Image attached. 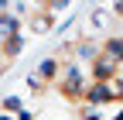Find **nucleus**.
I'll list each match as a JSON object with an SVG mask.
<instances>
[{
    "mask_svg": "<svg viewBox=\"0 0 123 120\" xmlns=\"http://www.w3.org/2000/svg\"><path fill=\"white\" fill-rule=\"evenodd\" d=\"M62 93H65V96H82V93H86V86H82V69L75 65V62H68V65H65Z\"/></svg>",
    "mask_w": 123,
    "mask_h": 120,
    "instance_id": "f257e3e1",
    "label": "nucleus"
},
{
    "mask_svg": "<svg viewBox=\"0 0 123 120\" xmlns=\"http://www.w3.org/2000/svg\"><path fill=\"white\" fill-rule=\"evenodd\" d=\"M86 100L92 103V107H103V103H120V100H116L113 82H92V86H89V93H86Z\"/></svg>",
    "mask_w": 123,
    "mask_h": 120,
    "instance_id": "f03ea898",
    "label": "nucleus"
},
{
    "mask_svg": "<svg viewBox=\"0 0 123 120\" xmlns=\"http://www.w3.org/2000/svg\"><path fill=\"white\" fill-rule=\"evenodd\" d=\"M92 76H96V82H110L113 76H116V62H113V58L110 55H96V58H92Z\"/></svg>",
    "mask_w": 123,
    "mask_h": 120,
    "instance_id": "7ed1b4c3",
    "label": "nucleus"
},
{
    "mask_svg": "<svg viewBox=\"0 0 123 120\" xmlns=\"http://www.w3.org/2000/svg\"><path fill=\"white\" fill-rule=\"evenodd\" d=\"M103 55H110L113 62H123V38H110L106 48H103Z\"/></svg>",
    "mask_w": 123,
    "mask_h": 120,
    "instance_id": "20e7f679",
    "label": "nucleus"
},
{
    "mask_svg": "<svg viewBox=\"0 0 123 120\" xmlns=\"http://www.w3.org/2000/svg\"><path fill=\"white\" fill-rule=\"evenodd\" d=\"M55 76H58V62H55V58H44V62L38 65V79L48 82V79H55Z\"/></svg>",
    "mask_w": 123,
    "mask_h": 120,
    "instance_id": "39448f33",
    "label": "nucleus"
},
{
    "mask_svg": "<svg viewBox=\"0 0 123 120\" xmlns=\"http://www.w3.org/2000/svg\"><path fill=\"white\" fill-rule=\"evenodd\" d=\"M0 31H4V38H10L14 31H17V17H14V14H7V17H0Z\"/></svg>",
    "mask_w": 123,
    "mask_h": 120,
    "instance_id": "423d86ee",
    "label": "nucleus"
},
{
    "mask_svg": "<svg viewBox=\"0 0 123 120\" xmlns=\"http://www.w3.org/2000/svg\"><path fill=\"white\" fill-rule=\"evenodd\" d=\"M79 55H82V58H89V62H92V58L99 55V48H96V45H82V48H79Z\"/></svg>",
    "mask_w": 123,
    "mask_h": 120,
    "instance_id": "0eeeda50",
    "label": "nucleus"
},
{
    "mask_svg": "<svg viewBox=\"0 0 123 120\" xmlns=\"http://www.w3.org/2000/svg\"><path fill=\"white\" fill-rule=\"evenodd\" d=\"M4 110H7V113H14V110L21 113V100H17V96H7V100H4Z\"/></svg>",
    "mask_w": 123,
    "mask_h": 120,
    "instance_id": "6e6552de",
    "label": "nucleus"
},
{
    "mask_svg": "<svg viewBox=\"0 0 123 120\" xmlns=\"http://www.w3.org/2000/svg\"><path fill=\"white\" fill-rule=\"evenodd\" d=\"M0 120H17V117H14V113H0Z\"/></svg>",
    "mask_w": 123,
    "mask_h": 120,
    "instance_id": "1a4fd4ad",
    "label": "nucleus"
},
{
    "mask_svg": "<svg viewBox=\"0 0 123 120\" xmlns=\"http://www.w3.org/2000/svg\"><path fill=\"white\" fill-rule=\"evenodd\" d=\"M116 14H123V0H116Z\"/></svg>",
    "mask_w": 123,
    "mask_h": 120,
    "instance_id": "9d476101",
    "label": "nucleus"
}]
</instances>
